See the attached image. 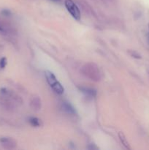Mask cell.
Wrapping results in <instances>:
<instances>
[{
	"mask_svg": "<svg viewBox=\"0 0 149 150\" xmlns=\"http://www.w3.org/2000/svg\"><path fill=\"white\" fill-rule=\"evenodd\" d=\"M83 76L93 81H99L102 78V73L99 67L93 62L84 64L81 68Z\"/></svg>",
	"mask_w": 149,
	"mask_h": 150,
	"instance_id": "1",
	"label": "cell"
},
{
	"mask_svg": "<svg viewBox=\"0 0 149 150\" xmlns=\"http://www.w3.org/2000/svg\"><path fill=\"white\" fill-rule=\"evenodd\" d=\"M64 4H65L66 8L68 10L69 13H70V15H71L75 20L80 21V18H81L80 17V12L78 7L76 5L75 3H74L72 0H65Z\"/></svg>",
	"mask_w": 149,
	"mask_h": 150,
	"instance_id": "2",
	"label": "cell"
},
{
	"mask_svg": "<svg viewBox=\"0 0 149 150\" xmlns=\"http://www.w3.org/2000/svg\"><path fill=\"white\" fill-rule=\"evenodd\" d=\"M0 144L1 146L5 149H14L17 146V143L13 139L10 137H1L0 138Z\"/></svg>",
	"mask_w": 149,
	"mask_h": 150,
	"instance_id": "3",
	"label": "cell"
},
{
	"mask_svg": "<svg viewBox=\"0 0 149 150\" xmlns=\"http://www.w3.org/2000/svg\"><path fill=\"white\" fill-rule=\"evenodd\" d=\"M45 76L46 78V80L48 81V84L51 86V88L53 87L54 86L57 84L58 83V81H57L56 77L55 76V75L52 73V72L49 71V70H46L45 72Z\"/></svg>",
	"mask_w": 149,
	"mask_h": 150,
	"instance_id": "4",
	"label": "cell"
},
{
	"mask_svg": "<svg viewBox=\"0 0 149 150\" xmlns=\"http://www.w3.org/2000/svg\"><path fill=\"white\" fill-rule=\"evenodd\" d=\"M41 100L39 97H33L31 100L30 106L34 111H39L41 108Z\"/></svg>",
	"mask_w": 149,
	"mask_h": 150,
	"instance_id": "5",
	"label": "cell"
},
{
	"mask_svg": "<svg viewBox=\"0 0 149 150\" xmlns=\"http://www.w3.org/2000/svg\"><path fill=\"white\" fill-rule=\"evenodd\" d=\"M62 108L66 113L70 115H75L76 111L74 107L70 103L64 102L62 103Z\"/></svg>",
	"mask_w": 149,
	"mask_h": 150,
	"instance_id": "6",
	"label": "cell"
},
{
	"mask_svg": "<svg viewBox=\"0 0 149 150\" xmlns=\"http://www.w3.org/2000/svg\"><path fill=\"white\" fill-rule=\"evenodd\" d=\"M80 89V91H81L83 94H85L86 95L89 97H95L96 95V91L95 89H91V88L89 87H82L79 88Z\"/></svg>",
	"mask_w": 149,
	"mask_h": 150,
	"instance_id": "7",
	"label": "cell"
},
{
	"mask_svg": "<svg viewBox=\"0 0 149 150\" xmlns=\"http://www.w3.org/2000/svg\"><path fill=\"white\" fill-rule=\"evenodd\" d=\"M118 137H119V139H120V141H121V144H122L123 146H124L126 149H131L129 146V144L128 142H127V139H126V137H125V136H124V133H121V132H120V133H118Z\"/></svg>",
	"mask_w": 149,
	"mask_h": 150,
	"instance_id": "8",
	"label": "cell"
},
{
	"mask_svg": "<svg viewBox=\"0 0 149 150\" xmlns=\"http://www.w3.org/2000/svg\"><path fill=\"white\" fill-rule=\"evenodd\" d=\"M29 122L30 123L31 125L35 127H38L41 125L40 120L36 117H30L29 119Z\"/></svg>",
	"mask_w": 149,
	"mask_h": 150,
	"instance_id": "9",
	"label": "cell"
},
{
	"mask_svg": "<svg viewBox=\"0 0 149 150\" xmlns=\"http://www.w3.org/2000/svg\"><path fill=\"white\" fill-rule=\"evenodd\" d=\"M129 54L132 57L135 59H141V56L138 54L137 52H136L135 51H131V50H129L128 51Z\"/></svg>",
	"mask_w": 149,
	"mask_h": 150,
	"instance_id": "10",
	"label": "cell"
},
{
	"mask_svg": "<svg viewBox=\"0 0 149 150\" xmlns=\"http://www.w3.org/2000/svg\"><path fill=\"white\" fill-rule=\"evenodd\" d=\"M7 64V60L6 57H2L0 59V68L4 69Z\"/></svg>",
	"mask_w": 149,
	"mask_h": 150,
	"instance_id": "11",
	"label": "cell"
},
{
	"mask_svg": "<svg viewBox=\"0 0 149 150\" xmlns=\"http://www.w3.org/2000/svg\"><path fill=\"white\" fill-rule=\"evenodd\" d=\"M1 15H2V16H6V17H9V16H11L12 13L11 12H10V10H7V9H3V10L1 11Z\"/></svg>",
	"mask_w": 149,
	"mask_h": 150,
	"instance_id": "12",
	"label": "cell"
},
{
	"mask_svg": "<svg viewBox=\"0 0 149 150\" xmlns=\"http://www.w3.org/2000/svg\"><path fill=\"white\" fill-rule=\"evenodd\" d=\"M88 149H98L97 146H95V144H89V146H87Z\"/></svg>",
	"mask_w": 149,
	"mask_h": 150,
	"instance_id": "13",
	"label": "cell"
},
{
	"mask_svg": "<svg viewBox=\"0 0 149 150\" xmlns=\"http://www.w3.org/2000/svg\"><path fill=\"white\" fill-rule=\"evenodd\" d=\"M3 48H4V47H3V45H0V53H1V51H3Z\"/></svg>",
	"mask_w": 149,
	"mask_h": 150,
	"instance_id": "14",
	"label": "cell"
},
{
	"mask_svg": "<svg viewBox=\"0 0 149 150\" xmlns=\"http://www.w3.org/2000/svg\"><path fill=\"white\" fill-rule=\"evenodd\" d=\"M147 40H148V43H149V33L147 35Z\"/></svg>",
	"mask_w": 149,
	"mask_h": 150,
	"instance_id": "15",
	"label": "cell"
},
{
	"mask_svg": "<svg viewBox=\"0 0 149 150\" xmlns=\"http://www.w3.org/2000/svg\"><path fill=\"white\" fill-rule=\"evenodd\" d=\"M54 1H58V0H54Z\"/></svg>",
	"mask_w": 149,
	"mask_h": 150,
	"instance_id": "16",
	"label": "cell"
},
{
	"mask_svg": "<svg viewBox=\"0 0 149 150\" xmlns=\"http://www.w3.org/2000/svg\"><path fill=\"white\" fill-rule=\"evenodd\" d=\"M148 28H149V23H148Z\"/></svg>",
	"mask_w": 149,
	"mask_h": 150,
	"instance_id": "17",
	"label": "cell"
}]
</instances>
